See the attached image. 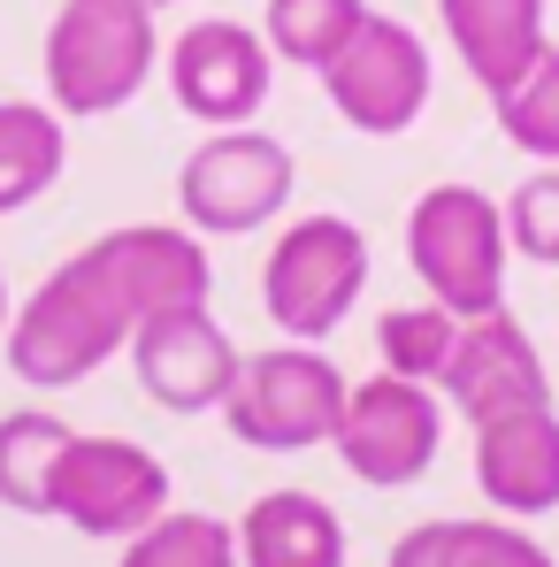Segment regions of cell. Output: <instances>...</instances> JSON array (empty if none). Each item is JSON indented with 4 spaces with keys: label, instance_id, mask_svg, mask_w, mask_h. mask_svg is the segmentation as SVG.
Here are the masks:
<instances>
[{
    "label": "cell",
    "instance_id": "2",
    "mask_svg": "<svg viewBox=\"0 0 559 567\" xmlns=\"http://www.w3.org/2000/svg\"><path fill=\"white\" fill-rule=\"evenodd\" d=\"M46 70V107L70 115H115L146 93L162 70V31L146 0H62L39 47Z\"/></svg>",
    "mask_w": 559,
    "mask_h": 567
},
{
    "label": "cell",
    "instance_id": "7",
    "mask_svg": "<svg viewBox=\"0 0 559 567\" xmlns=\"http://www.w3.org/2000/svg\"><path fill=\"white\" fill-rule=\"evenodd\" d=\"M54 514L100 537V545H131L138 529H154L169 514V468L162 453H146L138 437H107V430H70L62 468H54Z\"/></svg>",
    "mask_w": 559,
    "mask_h": 567
},
{
    "label": "cell",
    "instance_id": "13",
    "mask_svg": "<svg viewBox=\"0 0 559 567\" xmlns=\"http://www.w3.org/2000/svg\"><path fill=\"white\" fill-rule=\"evenodd\" d=\"M475 491L506 522H537L559 506V406H514L475 422Z\"/></svg>",
    "mask_w": 559,
    "mask_h": 567
},
{
    "label": "cell",
    "instance_id": "9",
    "mask_svg": "<svg viewBox=\"0 0 559 567\" xmlns=\"http://www.w3.org/2000/svg\"><path fill=\"white\" fill-rule=\"evenodd\" d=\"M169 70V100L185 107L191 123L207 131H246L261 107H269V85H277V54L253 23L238 16H199L169 39L162 54Z\"/></svg>",
    "mask_w": 559,
    "mask_h": 567
},
{
    "label": "cell",
    "instance_id": "4",
    "mask_svg": "<svg viewBox=\"0 0 559 567\" xmlns=\"http://www.w3.org/2000/svg\"><path fill=\"white\" fill-rule=\"evenodd\" d=\"M369 284V230L345 215H299L283 223L261 261V307L283 330V346H322Z\"/></svg>",
    "mask_w": 559,
    "mask_h": 567
},
{
    "label": "cell",
    "instance_id": "24",
    "mask_svg": "<svg viewBox=\"0 0 559 567\" xmlns=\"http://www.w3.org/2000/svg\"><path fill=\"white\" fill-rule=\"evenodd\" d=\"M8 315H15V307H8V277H0V330H8Z\"/></svg>",
    "mask_w": 559,
    "mask_h": 567
},
{
    "label": "cell",
    "instance_id": "11",
    "mask_svg": "<svg viewBox=\"0 0 559 567\" xmlns=\"http://www.w3.org/2000/svg\"><path fill=\"white\" fill-rule=\"evenodd\" d=\"M238 361L246 353L230 346V330L207 307H169V315L131 330V369L146 383V399L169 406V414H222Z\"/></svg>",
    "mask_w": 559,
    "mask_h": 567
},
{
    "label": "cell",
    "instance_id": "1",
    "mask_svg": "<svg viewBox=\"0 0 559 567\" xmlns=\"http://www.w3.org/2000/svg\"><path fill=\"white\" fill-rule=\"evenodd\" d=\"M207 291H215V261H207L199 230L123 223L93 246H77L8 315L0 361L31 391H70V383L100 377L115 353H131L138 322H154L169 307H207Z\"/></svg>",
    "mask_w": 559,
    "mask_h": 567
},
{
    "label": "cell",
    "instance_id": "12",
    "mask_svg": "<svg viewBox=\"0 0 559 567\" xmlns=\"http://www.w3.org/2000/svg\"><path fill=\"white\" fill-rule=\"evenodd\" d=\"M437 399L467 414V422H490V414H514V406H545L552 377H545V353L537 338L498 307V315H475L453 338V361L437 377Z\"/></svg>",
    "mask_w": 559,
    "mask_h": 567
},
{
    "label": "cell",
    "instance_id": "17",
    "mask_svg": "<svg viewBox=\"0 0 559 567\" xmlns=\"http://www.w3.org/2000/svg\"><path fill=\"white\" fill-rule=\"evenodd\" d=\"M391 567H559V560L498 514V522H422L391 545Z\"/></svg>",
    "mask_w": 559,
    "mask_h": 567
},
{
    "label": "cell",
    "instance_id": "10",
    "mask_svg": "<svg viewBox=\"0 0 559 567\" xmlns=\"http://www.w3.org/2000/svg\"><path fill=\"white\" fill-rule=\"evenodd\" d=\"M322 93L338 107V123H353L369 138L414 131L422 107H429V47H422V31L369 8L361 31L345 39V54L322 70Z\"/></svg>",
    "mask_w": 559,
    "mask_h": 567
},
{
    "label": "cell",
    "instance_id": "19",
    "mask_svg": "<svg viewBox=\"0 0 559 567\" xmlns=\"http://www.w3.org/2000/svg\"><path fill=\"white\" fill-rule=\"evenodd\" d=\"M361 16H369V0H269L261 8V39H269L277 62L322 78L345 54V39L361 31Z\"/></svg>",
    "mask_w": 559,
    "mask_h": 567
},
{
    "label": "cell",
    "instance_id": "16",
    "mask_svg": "<svg viewBox=\"0 0 559 567\" xmlns=\"http://www.w3.org/2000/svg\"><path fill=\"white\" fill-rule=\"evenodd\" d=\"M70 131L46 100H0V215H23L39 192L62 185Z\"/></svg>",
    "mask_w": 559,
    "mask_h": 567
},
{
    "label": "cell",
    "instance_id": "23",
    "mask_svg": "<svg viewBox=\"0 0 559 567\" xmlns=\"http://www.w3.org/2000/svg\"><path fill=\"white\" fill-rule=\"evenodd\" d=\"M498 207H506V246H514L521 261H545V269H559V169L521 177V185L506 192Z\"/></svg>",
    "mask_w": 559,
    "mask_h": 567
},
{
    "label": "cell",
    "instance_id": "25",
    "mask_svg": "<svg viewBox=\"0 0 559 567\" xmlns=\"http://www.w3.org/2000/svg\"><path fill=\"white\" fill-rule=\"evenodd\" d=\"M146 8H154V16H162V8H177V0H146Z\"/></svg>",
    "mask_w": 559,
    "mask_h": 567
},
{
    "label": "cell",
    "instance_id": "14",
    "mask_svg": "<svg viewBox=\"0 0 559 567\" xmlns=\"http://www.w3.org/2000/svg\"><path fill=\"white\" fill-rule=\"evenodd\" d=\"M437 16H445V39H453L460 70L490 100L514 93L537 70V54L552 47L545 39V0H437Z\"/></svg>",
    "mask_w": 559,
    "mask_h": 567
},
{
    "label": "cell",
    "instance_id": "15",
    "mask_svg": "<svg viewBox=\"0 0 559 567\" xmlns=\"http://www.w3.org/2000/svg\"><path fill=\"white\" fill-rule=\"evenodd\" d=\"M238 567H345V522L322 491H261L238 522Z\"/></svg>",
    "mask_w": 559,
    "mask_h": 567
},
{
    "label": "cell",
    "instance_id": "6",
    "mask_svg": "<svg viewBox=\"0 0 559 567\" xmlns=\"http://www.w3.org/2000/svg\"><path fill=\"white\" fill-rule=\"evenodd\" d=\"M299 185V162L291 146L269 131H207L177 169V207H185V230L199 238H246V230H269Z\"/></svg>",
    "mask_w": 559,
    "mask_h": 567
},
{
    "label": "cell",
    "instance_id": "5",
    "mask_svg": "<svg viewBox=\"0 0 559 567\" xmlns=\"http://www.w3.org/2000/svg\"><path fill=\"white\" fill-rule=\"evenodd\" d=\"M345 391L353 383L322 346H269V353L238 361V383L222 399V430L253 453H314L338 437Z\"/></svg>",
    "mask_w": 559,
    "mask_h": 567
},
{
    "label": "cell",
    "instance_id": "3",
    "mask_svg": "<svg viewBox=\"0 0 559 567\" xmlns=\"http://www.w3.org/2000/svg\"><path fill=\"white\" fill-rule=\"evenodd\" d=\"M506 207L475 185H429L406 207V269L445 315H498L506 307Z\"/></svg>",
    "mask_w": 559,
    "mask_h": 567
},
{
    "label": "cell",
    "instance_id": "20",
    "mask_svg": "<svg viewBox=\"0 0 559 567\" xmlns=\"http://www.w3.org/2000/svg\"><path fill=\"white\" fill-rule=\"evenodd\" d=\"M453 338H460V315H445L437 299H414V307H383L375 315V353H383V377L429 383L445 377L453 361Z\"/></svg>",
    "mask_w": 559,
    "mask_h": 567
},
{
    "label": "cell",
    "instance_id": "22",
    "mask_svg": "<svg viewBox=\"0 0 559 567\" xmlns=\"http://www.w3.org/2000/svg\"><path fill=\"white\" fill-rule=\"evenodd\" d=\"M490 107H498V131H506L529 162L559 169V47H545L537 70H529L514 93H498Z\"/></svg>",
    "mask_w": 559,
    "mask_h": 567
},
{
    "label": "cell",
    "instance_id": "21",
    "mask_svg": "<svg viewBox=\"0 0 559 567\" xmlns=\"http://www.w3.org/2000/svg\"><path fill=\"white\" fill-rule=\"evenodd\" d=\"M123 567H238V522L222 514H162L123 545Z\"/></svg>",
    "mask_w": 559,
    "mask_h": 567
},
{
    "label": "cell",
    "instance_id": "18",
    "mask_svg": "<svg viewBox=\"0 0 559 567\" xmlns=\"http://www.w3.org/2000/svg\"><path fill=\"white\" fill-rule=\"evenodd\" d=\"M70 422L46 406L0 414V506L8 514H54V468H62Z\"/></svg>",
    "mask_w": 559,
    "mask_h": 567
},
{
    "label": "cell",
    "instance_id": "8",
    "mask_svg": "<svg viewBox=\"0 0 559 567\" xmlns=\"http://www.w3.org/2000/svg\"><path fill=\"white\" fill-rule=\"evenodd\" d=\"M338 461L353 483L369 491H406L422 483L437 445H445V399L429 383H406V377H369L345 391V414H338Z\"/></svg>",
    "mask_w": 559,
    "mask_h": 567
}]
</instances>
